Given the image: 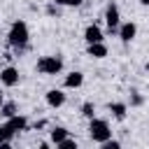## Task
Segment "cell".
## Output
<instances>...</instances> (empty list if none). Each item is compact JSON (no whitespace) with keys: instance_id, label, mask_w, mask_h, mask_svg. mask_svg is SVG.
<instances>
[{"instance_id":"cell-7","label":"cell","mask_w":149,"mask_h":149,"mask_svg":"<svg viewBox=\"0 0 149 149\" xmlns=\"http://www.w3.org/2000/svg\"><path fill=\"white\" fill-rule=\"evenodd\" d=\"M63 102H65V93H63L61 88L47 91V105H49V107H61Z\"/></svg>"},{"instance_id":"cell-20","label":"cell","mask_w":149,"mask_h":149,"mask_svg":"<svg viewBox=\"0 0 149 149\" xmlns=\"http://www.w3.org/2000/svg\"><path fill=\"white\" fill-rule=\"evenodd\" d=\"M81 2H84V0H68V2H65V5H68V7H79V5H81Z\"/></svg>"},{"instance_id":"cell-24","label":"cell","mask_w":149,"mask_h":149,"mask_svg":"<svg viewBox=\"0 0 149 149\" xmlns=\"http://www.w3.org/2000/svg\"><path fill=\"white\" fill-rule=\"evenodd\" d=\"M140 2H142V5H149V0H140Z\"/></svg>"},{"instance_id":"cell-19","label":"cell","mask_w":149,"mask_h":149,"mask_svg":"<svg viewBox=\"0 0 149 149\" xmlns=\"http://www.w3.org/2000/svg\"><path fill=\"white\" fill-rule=\"evenodd\" d=\"M133 105H142V95L140 93H133V100H130Z\"/></svg>"},{"instance_id":"cell-22","label":"cell","mask_w":149,"mask_h":149,"mask_svg":"<svg viewBox=\"0 0 149 149\" xmlns=\"http://www.w3.org/2000/svg\"><path fill=\"white\" fill-rule=\"evenodd\" d=\"M40 149H49V144H47V142H42V144H40Z\"/></svg>"},{"instance_id":"cell-12","label":"cell","mask_w":149,"mask_h":149,"mask_svg":"<svg viewBox=\"0 0 149 149\" xmlns=\"http://www.w3.org/2000/svg\"><path fill=\"white\" fill-rule=\"evenodd\" d=\"M49 135H51V140L58 144V142H63V140L68 137V128H63V126H56V128H51V133H49Z\"/></svg>"},{"instance_id":"cell-21","label":"cell","mask_w":149,"mask_h":149,"mask_svg":"<svg viewBox=\"0 0 149 149\" xmlns=\"http://www.w3.org/2000/svg\"><path fill=\"white\" fill-rule=\"evenodd\" d=\"M0 149H12V144L9 142H0Z\"/></svg>"},{"instance_id":"cell-10","label":"cell","mask_w":149,"mask_h":149,"mask_svg":"<svg viewBox=\"0 0 149 149\" xmlns=\"http://www.w3.org/2000/svg\"><path fill=\"white\" fill-rule=\"evenodd\" d=\"M84 84V74L81 72H70L65 77V88H79Z\"/></svg>"},{"instance_id":"cell-13","label":"cell","mask_w":149,"mask_h":149,"mask_svg":"<svg viewBox=\"0 0 149 149\" xmlns=\"http://www.w3.org/2000/svg\"><path fill=\"white\" fill-rule=\"evenodd\" d=\"M109 112H112L116 119H126V105H123V102H112V105H109Z\"/></svg>"},{"instance_id":"cell-17","label":"cell","mask_w":149,"mask_h":149,"mask_svg":"<svg viewBox=\"0 0 149 149\" xmlns=\"http://www.w3.org/2000/svg\"><path fill=\"white\" fill-rule=\"evenodd\" d=\"M58 149H77V142L70 140V137H65L63 142H58Z\"/></svg>"},{"instance_id":"cell-15","label":"cell","mask_w":149,"mask_h":149,"mask_svg":"<svg viewBox=\"0 0 149 149\" xmlns=\"http://www.w3.org/2000/svg\"><path fill=\"white\" fill-rule=\"evenodd\" d=\"M12 137H14V130H12L7 123H2V126H0V142H9Z\"/></svg>"},{"instance_id":"cell-1","label":"cell","mask_w":149,"mask_h":149,"mask_svg":"<svg viewBox=\"0 0 149 149\" xmlns=\"http://www.w3.org/2000/svg\"><path fill=\"white\" fill-rule=\"evenodd\" d=\"M28 37H30V33H28L26 21H14L12 28H9V35H7L9 44H12V47H26Z\"/></svg>"},{"instance_id":"cell-3","label":"cell","mask_w":149,"mask_h":149,"mask_svg":"<svg viewBox=\"0 0 149 149\" xmlns=\"http://www.w3.org/2000/svg\"><path fill=\"white\" fill-rule=\"evenodd\" d=\"M61 70H63L61 56H42L37 61V72H42V74H58Z\"/></svg>"},{"instance_id":"cell-14","label":"cell","mask_w":149,"mask_h":149,"mask_svg":"<svg viewBox=\"0 0 149 149\" xmlns=\"http://www.w3.org/2000/svg\"><path fill=\"white\" fill-rule=\"evenodd\" d=\"M0 114H2L5 119L14 116V114H16V105H14V102H2V105H0Z\"/></svg>"},{"instance_id":"cell-18","label":"cell","mask_w":149,"mask_h":149,"mask_svg":"<svg viewBox=\"0 0 149 149\" xmlns=\"http://www.w3.org/2000/svg\"><path fill=\"white\" fill-rule=\"evenodd\" d=\"M100 149H121V144H119L116 140H112V137H109L107 142H102V147H100Z\"/></svg>"},{"instance_id":"cell-16","label":"cell","mask_w":149,"mask_h":149,"mask_svg":"<svg viewBox=\"0 0 149 149\" xmlns=\"http://www.w3.org/2000/svg\"><path fill=\"white\" fill-rule=\"evenodd\" d=\"M81 114H84L86 119H93V114H95V107H93V102H84V105H81Z\"/></svg>"},{"instance_id":"cell-8","label":"cell","mask_w":149,"mask_h":149,"mask_svg":"<svg viewBox=\"0 0 149 149\" xmlns=\"http://www.w3.org/2000/svg\"><path fill=\"white\" fill-rule=\"evenodd\" d=\"M84 40H86L88 44L102 42V30H100L98 26H88V28H86V33H84Z\"/></svg>"},{"instance_id":"cell-2","label":"cell","mask_w":149,"mask_h":149,"mask_svg":"<svg viewBox=\"0 0 149 149\" xmlns=\"http://www.w3.org/2000/svg\"><path fill=\"white\" fill-rule=\"evenodd\" d=\"M88 133H91V137L95 140V142H107L109 137H112V130H109V123L105 121V119H91V123H88Z\"/></svg>"},{"instance_id":"cell-23","label":"cell","mask_w":149,"mask_h":149,"mask_svg":"<svg viewBox=\"0 0 149 149\" xmlns=\"http://www.w3.org/2000/svg\"><path fill=\"white\" fill-rule=\"evenodd\" d=\"M54 2H56V5H65L68 0H54Z\"/></svg>"},{"instance_id":"cell-4","label":"cell","mask_w":149,"mask_h":149,"mask_svg":"<svg viewBox=\"0 0 149 149\" xmlns=\"http://www.w3.org/2000/svg\"><path fill=\"white\" fill-rule=\"evenodd\" d=\"M119 19H121V16H119V7H116L114 2H109V5H107V12H105V23H107L109 33H116V30H119V26H121Z\"/></svg>"},{"instance_id":"cell-9","label":"cell","mask_w":149,"mask_h":149,"mask_svg":"<svg viewBox=\"0 0 149 149\" xmlns=\"http://www.w3.org/2000/svg\"><path fill=\"white\" fill-rule=\"evenodd\" d=\"M7 126H9L14 133H19V130H26L28 121H26V116H21V114H14V116H9V119H7Z\"/></svg>"},{"instance_id":"cell-11","label":"cell","mask_w":149,"mask_h":149,"mask_svg":"<svg viewBox=\"0 0 149 149\" xmlns=\"http://www.w3.org/2000/svg\"><path fill=\"white\" fill-rule=\"evenodd\" d=\"M88 56H93V58H105V56H107V47H105L102 42L88 44Z\"/></svg>"},{"instance_id":"cell-5","label":"cell","mask_w":149,"mask_h":149,"mask_svg":"<svg viewBox=\"0 0 149 149\" xmlns=\"http://www.w3.org/2000/svg\"><path fill=\"white\" fill-rule=\"evenodd\" d=\"M0 81L5 86H16L19 84V70L16 68H2L0 70Z\"/></svg>"},{"instance_id":"cell-25","label":"cell","mask_w":149,"mask_h":149,"mask_svg":"<svg viewBox=\"0 0 149 149\" xmlns=\"http://www.w3.org/2000/svg\"><path fill=\"white\" fill-rule=\"evenodd\" d=\"M0 105H2V93H0Z\"/></svg>"},{"instance_id":"cell-6","label":"cell","mask_w":149,"mask_h":149,"mask_svg":"<svg viewBox=\"0 0 149 149\" xmlns=\"http://www.w3.org/2000/svg\"><path fill=\"white\" fill-rule=\"evenodd\" d=\"M116 33H119V37H121L123 42H130V40L135 37V33H137V26H135L133 21H126V23H121V26H119V30H116Z\"/></svg>"}]
</instances>
